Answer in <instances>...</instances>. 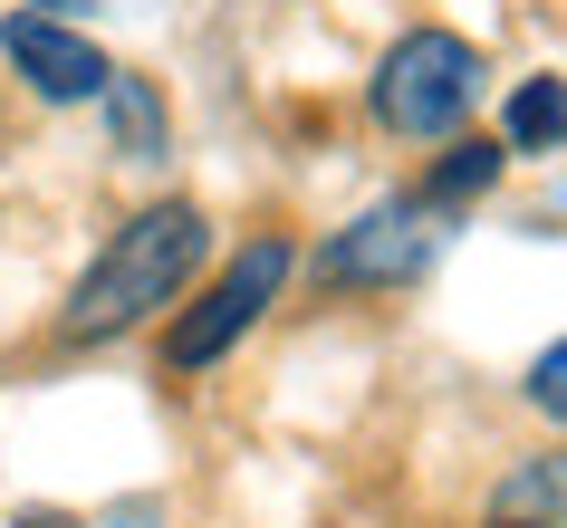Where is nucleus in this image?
Segmentation results:
<instances>
[{
	"label": "nucleus",
	"instance_id": "9",
	"mask_svg": "<svg viewBox=\"0 0 567 528\" xmlns=\"http://www.w3.org/2000/svg\"><path fill=\"white\" fill-rule=\"evenodd\" d=\"M491 183H501V145H452L443 164H433V183H423V203L433 211H452V203H472V193H491Z\"/></svg>",
	"mask_w": 567,
	"mask_h": 528
},
{
	"label": "nucleus",
	"instance_id": "4",
	"mask_svg": "<svg viewBox=\"0 0 567 528\" xmlns=\"http://www.w3.org/2000/svg\"><path fill=\"white\" fill-rule=\"evenodd\" d=\"M433 250H443L433 203H375L318 250V279H328V289H404V279L433 269Z\"/></svg>",
	"mask_w": 567,
	"mask_h": 528
},
{
	"label": "nucleus",
	"instance_id": "11",
	"mask_svg": "<svg viewBox=\"0 0 567 528\" xmlns=\"http://www.w3.org/2000/svg\"><path fill=\"white\" fill-rule=\"evenodd\" d=\"M10 528H78V519H49V509H30V519H10Z\"/></svg>",
	"mask_w": 567,
	"mask_h": 528
},
{
	"label": "nucleus",
	"instance_id": "8",
	"mask_svg": "<svg viewBox=\"0 0 567 528\" xmlns=\"http://www.w3.org/2000/svg\"><path fill=\"white\" fill-rule=\"evenodd\" d=\"M567 145V77H529L509 96V154H548Z\"/></svg>",
	"mask_w": 567,
	"mask_h": 528
},
{
	"label": "nucleus",
	"instance_id": "12",
	"mask_svg": "<svg viewBox=\"0 0 567 528\" xmlns=\"http://www.w3.org/2000/svg\"><path fill=\"white\" fill-rule=\"evenodd\" d=\"M30 10H49V20H68V10H87V0H30Z\"/></svg>",
	"mask_w": 567,
	"mask_h": 528
},
{
	"label": "nucleus",
	"instance_id": "7",
	"mask_svg": "<svg viewBox=\"0 0 567 528\" xmlns=\"http://www.w3.org/2000/svg\"><path fill=\"white\" fill-rule=\"evenodd\" d=\"M106 106H116V154L125 164H154V154H164V96L145 87V77H106Z\"/></svg>",
	"mask_w": 567,
	"mask_h": 528
},
{
	"label": "nucleus",
	"instance_id": "1",
	"mask_svg": "<svg viewBox=\"0 0 567 528\" xmlns=\"http://www.w3.org/2000/svg\"><path fill=\"white\" fill-rule=\"evenodd\" d=\"M203 250H212V221L193 203H154V211H135L106 250H96V269L78 279V298H68V337H116V327H135V318H154L164 298L203 269Z\"/></svg>",
	"mask_w": 567,
	"mask_h": 528
},
{
	"label": "nucleus",
	"instance_id": "3",
	"mask_svg": "<svg viewBox=\"0 0 567 528\" xmlns=\"http://www.w3.org/2000/svg\"><path fill=\"white\" fill-rule=\"evenodd\" d=\"M279 279H289V240H250L221 279H212V298L203 308H183L174 318V337H164V355H174L183 375L193 365H221V355L250 337V327L269 318V298H279Z\"/></svg>",
	"mask_w": 567,
	"mask_h": 528
},
{
	"label": "nucleus",
	"instance_id": "2",
	"mask_svg": "<svg viewBox=\"0 0 567 528\" xmlns=\"http://www.w3.org/2000/svg\"><path fill=\"white\" fill-rule=\"evenodd\" d=\"M481 96V49L452 30H404L375 68V125L394 135H452Z\"/></svg>",
	"mask_w": 567,
	"mask_h": 528
},
{
	"label": "nucleus",
	"instance_id": "5",
	"mask_svg": "<svg viewBox=\"0 0 567 528\" xmlns=\"http://www.w3.org/2000/svg\"><path fill=\"white\" fill-rule=\"evenodd\" d=\"M0 59L30 77V96H49V106H87L116 68H106V49H96L87 30H68V20H49V10H10L0 20Z\"/></svg>",
	"mask_w": 567,
	"mask_h": 528
},
{
	"label": "nucleus",
	"instance_id": "10",
	"mask_svg": "<svg viewBox=\"0 0 567 528\" xmlns=\"http://www.w3.org/2000/svg\"><path fill=\"white\" fill-rule=\"evenodd\" d=\"M529 404L548 413V423H567V337H558V346H548V355L529 365Z\"/></svg>",
	"mask_w": 567,
	"mask_h": 528
},
{
	"label": "nucleus",
	"instance_id": "6",
	"mask_svg": "<svg viewBox=\"0 0 567 528\" xmlns=\"http://www.w3.org/2000/svg\"><path fill=\"white\" fill-rule=\"evenodd\" d=\"M481 528H567V452H529V462L491 490Z\"/></svg>",
	"mask_w": 567,
	"mask_h": 528
}]
</instances>
